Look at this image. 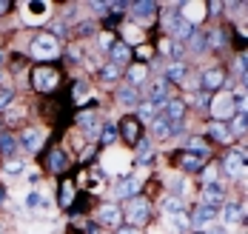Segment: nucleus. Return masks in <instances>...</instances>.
Returning a JSON list of instances; mask_svg holds the SVG:
<instances>
[{
  "label": "nucleus",
  "instance_id": "obj_1",
  "mask_svg": "<svg viewBox=\"0 0 248 234\" xmlns=\"http://www.w3.org/2000/svg\"><path fill=\"white\" fill-rule=\"evenodd\" d=\"M57 52H60V46L51 34H37L31 40V57H37V60H54Z\"/></svg>",
  "mask_w": 248,
  "mask_h": 234
},
{
  "label": "nucleus",
  "instance_id": "obj_2",
  "mask_svg": "<svg viewBox=\"0 0 248 234\" xmlns=\"http://www.w3.org/2000/svg\"><path fill=\"white\" fill-rule=\"evenodd\" d=\"M125 214H128V220H131L134 226L149 223V217H151L149 200H143V197H131V200H128V206H125Z\"/></svg>",
  "mask_w": 248,
  "mask_h": 234
},
{
  "label": "nucleus",
  "instance_id": "obj_3",
  "mask_svg": "<svg viewBox=\"0 0 248 234\" xmlns=\"http://www.w3.org/2000/svg\"><path fill=\"white\" fill-rule=\"evenodd\" d=\"M246 169H248V152H243V149H231V152L225 155V172H228L231 177H240Z\"/></svg>",
  "mask_w": 248,
  "mask_h": 234
},
{
  "label": "nucleus",
  "instance_id": "obj_4",
  "mask_svg": "<svg viewBox=\"0 0 248 234\" xmlns=\"http://www.w3.org/2000/svg\"><path fill=\"white\" fill-rule=\"evenodd\" d=\"M31 78H34V89H37V92H51V89L57 86L60 75H57L54 69H49V66H37Z\"/></svg>",
  "mask_w": 248,
  "mask_h": 234
},
{
  "label": "nucleus",
  "instance_id": "obj_5",
  "mask_svg": "<svg viewBox=\"0 0 248 234\" xmlns=\"http://www.w3.org/2000/svg\"><path fill=\"white\" fill-rule=\"evenodd\" d=\"M97 223L100 226H108V229H120V223H123V208L114 206V203H106V206L97 211Z\"/></svg>",
  "mask_w": 248,
  "mask_h": 234
},
{
  "label": "nucleus",
  "instance_id": "obj_6",
  "mask_svg": "<svg viewBox=\"0 0 248 234\" xmlns=\"http://www.w3.org/2000/svg\"><path fill=\"white\" fill-rule=\"evenodd\" d=\"M211 111H214V117L223 123L225 117H234V114H237V103H234L231 94H220V97L211 103Z\"/></svg>",
  "mask_w": 248,
  "mask_h": 234
},
{
  "label": "nucleus",
  "instance_id": "obj_7",
  "mask_svg": "<svg viewBox=\"0 0 248 234\" xmlns=\"http://www.w3.org/2000/svg\"><path fill=\"white\" fill-rule=\"evenodd\" d=\"M43 137H46V134H43L40 129H34V126H31V129H23V134H20V146H23L26 152H37V149L43 146Z\"/></svg>",
  "mask_w": 248,
  "mask_h": 234
},
{
  "label": "nucleus",
  "instance_id": "obj_8",
  "mask_svg": "<svg viewBox=\"0 0 248 234\" xmlns=\"http://www.w3.org/2000/svg\"><path fill=\"white\" fill-rule=\"evenodd\" d=\"M223 183H208L205 186V191H202V206H211L217 208L220 203H223Z\"/></svg>",
  "mask_w": 248,
  "mask_h": 234
},
{
  "label": "nucleus",
  "instance_id": "obj_9",
  "mask_svg": "<svg viewBox=\"0 0 248 234\" xmlns=\"http://www.w3.org/2000/svg\"><path fill=\"white\" fill-rule=\"evenodd\" d=\"M200 86H202L205 94H208V92H217V89L223 86V72H220V69H208V72H202Z\"/></svg>",
  "mask_w": 248,
  "mask_h": 234
},
{
  "label": "nucleus",
  "instance_id": "obj_10",
  "mask_svg": "<svg viewBox=\"0 0 248 234\" xmlns=\"http://www.w3.org/2000/svg\"><path fill=\"white\" fill-rule=\"evenodd\" d=\"M166 120L169 123H183V117H186V103L183 100H177V97H171V100H166Z\"/></svg>",
  "mask_w": 248,
  "mask_h": 234
},
{
  "label": "nucleus",
  "instance_id": "obj_11",
  "mask_svg": "<svg viewBox=\"0 0 248 234\" xmlns=\"http://www.w3.org/2000/svg\"><path fill=\"white\" fill-rule=\"evenodd\" d=\"M120 129H123V137L128 146H137V140H140V120L137 117H125L123 123H120Z\"/></svg>",
  "mask_w": 248,
  "mask_h": 234
},
{
  "label": "nucleus",
  "instance_id": "obj_12",
  "mask_svg": "<svg viewBox=\"0 0 248 234\" xmlns=\"http://www.w3.org/2000/svg\"><path fill=\"white\" fill-rule=\"evenodd\" d=\"M169 100V83L166 80H157V83H151L149 86V103L151 106H160Z\"/></svg>",
  "mask_w": 248,
  "mask_h": 234
},
{
  "label": "nucleus",
  "instance_id": "obj_13",
  "mask_svg": "<svg viewBox=\"0 0 248 234\" xmlns=\"http://www.w3.org/2000/svg\"><path fill=\"white\" fill-rule=\"evenodd\" d=\"M214 211H217V208H211V206H202V203H200V206L194 208V217H191L188 223H191V226H197L200 232H202V226H208V223L214 220Z\"/></svg>",
  "mask_w": 248,
  "mask_h": 234
},
{
  "label": "nucleus",
  "instance_id": "obj_14",
  "mask_svg": "<svg viewBox=\"0 0 248 234\" xmlns=\"http://www.w3.org/2000/svg\"><path fill=\"white\" fill-rule=\"evenodd\" d=\"M137 191H140V177H134V174H128V177H123V180L117 183V194L125 197V200H131Z\"/></svg>",
  "mask_w": 248,
  "mask_h": 234
},
{
  "label": "nucleus",
  "instance_id": "obj_15",
  "mask_svg": "<svg viewBox=\"0 0 248 234\" xmlns=\"http://www.w3.org/2000/svg\"><path fill=\"white\" fill-rule=\"evenodd\" d=\"M183 149H186V155H197V157H208V143H205V137H188L186 143H183Z\"/></svg>",
  "mask_w": 248,
  "mask_h": 234
},
{
  "label": "nucleus",
  "instance_id": "obj_16",
  "mask_svg": "<svg viewBox=\"0 0 248 234\" xmlns=\"http://www.w3.org/2000/svg\"><path fill=\"white\" fill-rule=\"evenodd\" d=\"M149 78V66L146 63H140V66H128V83H131V89H140L143 83Z\"/></svg>",
  "mask_w": 248,
  "mask_h": 234
},
{
  "label": "nucleus",
  "instance_id": "obj_17",
  "mask_svg": "<svg viewBox=\"0 0 248 234\" xmlns=\"http://www.w3.org/2000/svg\"><path fill=\"white\" fill-rule=\"evenodd\" d=\"M151 134H154L157 140H166V137L171 134V123L166 120V114H157V117L151 120Z\"/></svg>",
  "mask_w": 248,
  "mask_h": 234
},
{
  "label": "nucleus",
  "instance_id": "obj_18",
  "mask_svg": "<svg viewBox=\"0 0 248 234\" xmlns=\"http://www.w3.org/2000/svg\"><path fill=\"white\" fill-rule=\"evenodd\" d=\"M154 12H157V3H149V0H143V3H131V15H134V20H149Z\"/></svg>",
  "mask_w": 248,
  "mask_h": 234
},
{
  "label": "nucleus",
  "instance_id": "obj_19",
  "mask_svg": "<svg viewBox=\"0 0 248 234\" xmlns=\"http://www.w3.org/2000/svg\"><path fill=\"white\" fill-rule=\"evenodd\" d=\"M160 208L169 214V217H177V214H186V208H183V200L177 197V194H169L163 203H160Z\"/></svg>",
  "mask_w": 248,
  "mask_h": 234
},
{
  "label": "nucleus",
  "instance_id": "obj_20",
  "mask_svg": "<svg viewBox=\"0 0 248 234\" xmlns=\"http://www.w3.org/2000/svg\"><path fill=\"white\" fill-rule=\"evenodd\" d=\"M151 157H154V146H151V140L140 137V140H137V163L146 166V163H151Z\"/></svg>",
  "mask_w": 248,
  "mask_h": 234
},
{
  "label": "nucleus",
  "instance_id": "obj_21",
  "mask_svg": "<svg viewBox=\"0 0 248 234\" xmlns=\"http://www.w3.org/2000/svg\"><path fill=\"white\" fill-rule=\"evenodd\" d=\"M208 131H211V137H217L220 143H228V140H231V129H228L225 123H220V120H211V123H208Z\"/></svg>",
  "mask_w": 248,
  "mask_h": 234
},
{
  "label": "nucleus",
  "instance_id": "obj_22",
  "mask_svg": "<svg viewBox=\"0 0 248 234\" xmlns=\"http://www.w3.org/2000/svg\"><path fill=\"white\" fill-rule=\"evenodd\" d=\"M49 166H51V172H66V166H69V157L63 155V149H51Z\"/></svg>",
  "mask_w": 248,
  "mask_h": 234
},
{
  "label": "nucleus",
  "instance_id": "obj_23",
  "mask_svg": "<svg viewBox=\"0 0 248 234\" xmlns=\"http://www.w3.org/2000/svg\"><path fill=\"white\" fill-rule=\"evenodd\" d=\"M246 131H248V114L237 111V114L231 117V137H237V134H246Z\"/></svg>",
  "mask_w": 248,
  "mask_h": 234
},
{
  "label": "nucleus",
  "instance_id": "obj_24",
  "mask_svg": "<svg viewBox=\"0 0 248 234\" xmlns=\"http://www.w3.org/2000/svg\"><path fill=\"white\" fill-rule=\"evenodd\" d=\"M108 57H111V63H114V66L125 63V60H128V46H125V43H114V46L108 49Z\"/></svg>",
  "mask_w": 248,
  "mask_h": 234
},
{
  "label": "nucleus",
  "instance_id": "obj_25",
  "mask_svg": "<svg viewBox=\"0 0 248 234\" xmlns=\"http://www.w3.org/2000/svg\"><path fill=\"white\" fill-rule=\"evenodd\" d=\"M180 169H186V172H197V169H202V157L197 155H180Z\"/></svg>",
  "mask_w": 248,
  "mask_h": 234
},
{
  "label": "nucleus",
  "instance_id": "obj_26",
  "mask_svg": "<svg viewBox=\"0 0 248 234\" xmlns=\"http://www.w3.org/2000/svg\"><path fill=\"white\" fill-rule=\"evenodd\" d=\"M183 78H186V66H183L180 60H174L171 66L166 69V80H174V83H183Z\"/></svg>",
  "mask_w": 248,
  "mask_h": 234
},
{
  "label": "nucleus",
  "instance_id": "obj_27",
  "mask_svg": "<svg viewBox=\"0 0 248 234\" xmlns=\"http://www.w3.org/2000/svg\"><path fill=\"white\" fill-rule=\"evenodd\" d=\"M117 100L123 106H137V92H134L131 86H120V89H117Z\"/></svg>",
  "mask_w": 248,
  "mask_h": 234
},
{
  "label": "nucleus",
  "instance_id": "obj_28",
  "mask_svg": "<svg viewBox=\"0 0 248 234\" xmlns=\"http://www.w3.org/2000/svg\"><path fill=\"white\" fill-rule=\"evenodd\" d=\"M77 123H80V126H83V129L89 131V134H92V137H94V134H97V117H94V114H89V111H83V114H80V117H77Z\"/></svg>",
  "mask_w": 248,
  "mask_h": 234
},
{
  "label": "nucleus",
  "instance_id": "obj_29",
  "mask_svg": "<svg viewBox=\"0 0 248 234\" xmlns=\"http://www.w3.org/2000/svg\"><path fill=\"white\" fill-rule=\"evenodd\" d=\"M72 200H75V186H72V183H60V206L69 208Z\"/></svg>",
  "mask_w": 248,
  "mask_h": 234
},
{
  "label": "nucleus",
  "instance_id": "obj_30",
  "mask_svg": "<svg viewBox=\"0 0 248 234\" xmlns=\"http://www.w3.org/2000/svg\"><path fill=\"white\" fill-rule=\"evenodd\" d=\"M240 217H243V211H240L237 203H225V206H223V220H225V223H237Z\"/></svg>",
  "mask_w": 248,
  "mask_h": 234
},
{
  "label": "nucleus",
  "instance_id": "obj_31",
  "mask_svg": "<svg viewBox=\"0 0 248 234\" xmlns=\"http://www.w3.org/2000/svg\"><path fill=\"white\" fill-rule=\"evenodd\" d=\"M15 146H17V143H15V137L3 131V134H0V152H3L6 157H12V155H15Z\"/></svg>",
  "mask_w": 248,
  "mask_h": 234
},
{
  "label": "nucleus",
  "instance_id": "obj_32",
  "mask_svg": "<svg viewBox=\"0 0 248 234\" xmlns=\"http://www.w3.org/2000/svg\"><path fill=\"white\" fill-rule=\"evenodd\" d=\"M120 78V66H114V63H108V66H103L100 69V80H106V83H111V80Z\"/></svg>",
  "mask_w": 248,
  "mask_h": 234
},
{
  "label": "nucleus",
  "instance_id": "obj_33",
  "mask_svg": "<svg viewBox=\"0 0 248 234\" xmlns=\"http://www.w3.org/2000/svg\"><path fill=\"white\" fill-rule=\"evenodd\" d=\"M154 109H157V106L143 103L140 109H137V120H140V123H151V120H154Z\"/></svg>",
  "mask_w": 248,
  "mask_h": 234
},
{
  "label": "nucleus",
  "instance_id": "obj_34",
  "mask_svg": "<svg viewBox=\"0 0 248 234\" xmlns=\"http://www.w3.org/2000/svg\"><path fill=\"white\" fill-rule=\"evenodd\" d=\"M114 140H117V126H111V123L103 126V146H111Z\"/></svg>",
  "mask_w": 248,
  "mask_h": 234
},
{
  "label": "nucleus",
  "instance_id": "obj_35",
  "mask_svg": "<svg viewBox=\"0 0 248 234\" xmlns=\"http://www.w3.org/2000/svg\"><path fill=\"white\" fill-rule=\"evenodd\" d=\"M171 229H174V232L188 229V217H186V214H177V217H171Z\"/></svg>",
  "mask_w": 248,
  "mask_h": 234
},
{
  "label": "nucleus",
  "instance_id": "obj_36",
  "mask_svg": "<svg viewBox=\"0 0 248 234\" xmlns=\"http://www.w3.org/2000/svg\"><path fill=\"white\" fill-rule=\"evenodd\" d=\"M12 97H15L12 89H0V109H9L12 106Z\"/></svg>",
  "mask_w": 248,
  "mask_h": 234
},
{
  "label": "nucleus",
  "instance_id": "obj_37",
  "mask_svg": "<svg viewBox=\"0 0 248 234\" xmlns=\"http://www.w3.org/2000/svg\"><path fill=\"white\" fill-rule=\"evenodd\" d=\"M23 172V160H9V166H6V174H20Z\"/></svg>",
  "mask_w": 248,
  "mask_h": 234
},
{
  "label": "nucleus",
  "instance_id": "obj_38",
  "mask_svg": "<svg viewBox=\"0 0 248 234\" xmlns=\"http://www.w3.org/2000/svg\"><path fill=\"white\" fill-rule=\"evenodd\" d=\"M114 43H117V40H114L111 31H103V34H100V46H103V49H111Z\"/></svg>",
  "mask_w": 248,
  "mask_h": 234
},
{
  "label": "nucleus",
  "instance_id": "obj_39",
  "mask_svg": "<svg viewBox=\"0 0 248 234\" xmlns=\"http://www.w3.org/2000/svg\"><path fill=\"white\" fill-rule=\"evenodd\" d=\"M26 206H29V208H34V206H43V197H40L37 191H31V194L26 197Z\"/></svg>",
  "mask_w": 248,
  "mask_h": 234
},
{
  "label": "nucleus",
  "instance_id": "obj_40",
  "mask_svg": "<svg viewBox=\"0 0 248 234\" xmlns=\"http://www.w3.org/2000/svg\"><path fill=\"white\" fill-rule=\"evenodd\" d=\"M214 177H217V166H208V169H202V180H205V183H217Z\"/></svg>",
  "mask_w": 248,
  "mask_h": 234
},
{
  "label": "nucleus",
  "instance_id": "obj_41",
  "mask_svg": "<svg viewBox=\"0 0 248 234\" xmlns=\"http://www.w3.org/2000/svg\"><path fill=\"white\" fill-rule=\"evenodd\" d=\"M20 117H23V109H12V111H9V114H6V123H9V126H12V123H17V120H20Z\"/></svg>",
  "mask_w": 248,
  "mask_h": 234
},
{
  "label": "nucleus",
  "instance_id": "obj_42",
  "mask_svg": "<svg viewBox=\"0 0 248 234\" xmlns=\"http://www.w3.org/2000/svg\"><path fill=\"white\" fill-rule=\"evenodd\" d=\"M171 188H174V194H183V188H186V180H183V177H171Z\"/></svg>",
  "mask_w": 248,
  "mask_h": 234
},
{
  "label": "nucleus",
  "instance_id": "obj_43",
  "mask_svg": "<svg viewBox=\"0 0 248 234\" xmlns=\"http://www.w3.org/2000/svg\"><path fill=\"white\" fill-rule=\"evenodd\" d=\"M208 43H211V46H223V43H225L223 31H211V34H208Z\"/></svg>",
  "mask_w": 248,
  "mask_h": 234
},
{
  "label": "nucleus",
  "instance_id": "obj_44",
  "mask_svg": "<svg viewBox=\"0 0 248 234\" xmlns=\"http://www.w3.org/2000/svg\"><path fill=\"white\" fill-rule=\"evenodd\" d=\"M237 69H240L243 75H246V72H248V52H243V54H240V57H237Z\"/></svg>",
  "mask_w": 248,
  "mask_h": 234
},
{
  "label": "nucleus",
  "instance_id": "obj_45",
  "mask_svg": "<svg viewBox=\"0 0 248 234\" xmlns=\"http://www.w3.org/2000/svg\"><path fill=\"white\" fill-rule=\"evenodd\" d=\"M86 92H89V83H86V80H80V83H77V89H75V97L80 100V97H83Z\"/></svg>",
  "mask_w": 248,
  "mask_h": 234
},
{
  "label": "nucleus",
  "instance_id": "obj_46",
  "mask_svg": "<svg viewBox=\"0 0 248 234\" xmlns=\"http://www.w3.org/2000/svg\"><path fill=\"white\" fill-rule=\"evenodd\" d=\"M123 34H125V40H128V43H134V40L140 43V31H134V29H125Z\"/></svg>",
  "mask_w": 248,
  "mask_h": 234
},
{
  "label": "nucleus",
  "instance_id": "obj_47",
  "mask_svg": "<svg viewBox=\"0 0 248 234\" xmlns=\"http://www.w3.org/2000/svg\"><path fill=\"white\" fill-rule=\"evenodd\" d=\"M117 234H140V229H137V226H120Z\"/></svg>",
  "mask_w": 248,
  "mask_h": 234
},
{
  "label": "nucleus",
  "instance_id": "obj_48",
  "mask_svg": "<svg viewBox=\"0 0 248 234\" xmlns=\"http://www.w3.org/2000/svg\"><path fill=\"white\" fill-rule=\"evenodd\" d=\"M0 203H6V191L3 188H0Z\"/></svg>",
  "mask_w": 248,
  "mask_h": 234
},
{
  "label": "nucleus",
  "instance_id": "obj_49",
  "mask_svg": "<svg viewBox=\"0 0 248 234\" xmlns=\"http://www.w3.org/2000/svg\"><path fill=\"white\" fill-rule=\"evenodd\" d=\"M9 9V3H0V12H6Z\"/></svg>",
  "mask_w": 248,
  "mask_h": 234
},
{
  "label": "nucleus",
  "instance_id": "obj_50",
  "mask_svg": "<svg viewBox=\"0 0 248 234\" xmlns=\"http://www.w3.org/2000/svg\"><path fill=\"white\" fill-rule=\"evenodd\" d=\"M243 83H246V89H248V72H246V75H243Z\"/></svg>",
  "mask_w": 248,
  "mask_h": 234
},
{
  "label": "nucleus",
  "instance_id": "obj_51",
  "mask_svg": "<svg viewBox=\"0 0 248 234\" xmlns=\"http://www.w3.org/2000/svg\"><path fill=\"white\" fill-rule=\"evenodd\" d=\"M208 234H223V232H208Z\"/></svg>",
  "mask_w": 248,
  "mask_h": 234
},
{
  "label": "nucleus",
  "instance_id": "obj_52",
  "mask_svg": "<svg viewBox=\"0 0 248 234\" xmlns=\"http://www.w3.org/2000/svg\"><path fill=\"white\" fill-rule=\"evenodd\" d=\"M197 234H208V232H197Z\"/></svg>",
  "mask_w": 248,
  "mask_h": 234
}]
</instances>
